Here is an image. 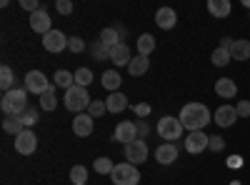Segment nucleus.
<instances>
[{
	"label": "nucleus",
	"instance_id": "f257e3e1",
	"mask_svg": "<svg viewBox=\"0 0 250 185\" xmlns=\"http://www.w3.org/2000/svg\"><path fill=\"white\" fill-rule=\"evenodd\" d=\"M180 123L188 133H195V130H203L208 123H213V115L208 110V105L203 103H188V105L180 108Z\"/></svg>",
	"mask_w": 250,
	"mask_h": 185
},
{
	"label": "nucleus",
	"instance_id": "f03ea898",
	"mask_svg": "<svg viewBox=\"0 0 250 185\" xmlns=\"http://www.w3.org/2000/svg\"><path fill=\"white\" fill-rule=\"evenodd\" d=\"M28 108V90L25 88H13L8 93H3L0 100V110L5 115H23Z\"/></svg>",
	"mask_w": 250,
	"mask_h": 185
},
{
	"label": "nucleus",
	"instance_id": "7ed1b4c3",
	"mask_svg": "<svg viewBox=\"0 0 250 185\" xmlns=\"http://www.w3.org/2000/svg\"><path fill=\"white\" fill-rule=\"evenodd\" d=\"M65 108L70 110V113H83V110H88V105L93 103V98H90V93H88V88H80V85H73L70 90H65Z\"/></svg>",
	"mask_w": 250,
	"mask_h": 185
},
{
	"label": "nucleus",
	"instance_id": "20e7f679",
	"mask_svg": "<svg viewBox=\"0 0 250 185\" xmlns=\"http://www.w3.org/2000/svg\"><path fill=\"white\" fill-rule=\"evenodd\" d=\"M183 130H185V128H183L180 118H173V115H165V118H160V120H158V125H155V133H158L165 143L180 140Z\"/></svg>",
	"mask_w": 250,
	"mask_h": 185
},
{
	"label": "nucleus",
	"instance_id": "39448f33",
	"mask_svg": "<svg viewBox=\"0 0 250 185\" xmlns=\"http://www.w3.org/2000/svg\"><path fill=\"white\" fill-rule=\"evenodd\" d=\"M110 180L115 185H138L140 183V170L133 163H118L110 173Z\"/></svg>",
	"mask_w": 250,
	"mask_h": 185
},
{
	"label": "nucleus",
	"instance_id": "423d86ee",
	"mask_svg": "<svg viewBox=\"0 0 250 185\" xmlns=\"http://www.w3.org/2000/svg\"><path fill=\"white\" fill-rule=\"evenodd\" d=\"M53 83L45 78V73H40V70H30L28 75H25V90L28 93H33V95H43L48 88H50Z\"/></svg>",
	"mask_w": 250,
	"mask_h": 185
},
{
	"label": "nucleus",
	"instance_id": "0eeeda50",
	"mask_svg": "<svg viewBox=\"0 0 250 185\" xmlns=\"http://www.w3.org/2000/svg\"><path fill=\"white\" fill-rule=\"evenodd\" d=\"M148 155H150V150H148V143L145 140H133L130 145H125V160L128 163H133V165H140V163H145L148 160Z\"/></svg>",
	"mask_w": 250,
	"mask_h": 185
},
{
	"label": "nucleus",
	"instance_id": "6e6552de",
	"mask_svg": "<svg viewBox=\"0 0 250 185\" xmlns=\"http://www.w3.org/2000/svg\"><path fill=\"white\" fill-rule=\"evenodd\" d=\"M113 140L115 143H123V145H130L133 140H138V123H133V120L118 123L115 133H113Z\"/></svg>",
	"mask_w": 250,
	"mask_h": 185
},
{
	"label": "nucleus",
	"instance_id": "1a4fd4ad",
	"mask_svg": "<svg viewBox=\"0 0 250 185\" xmlns=\"http://www.w3.org/2000/svg\"><path fill=\"white\" fill-rule=\"evenodd\" d=\"M38 150V135L33 130H23L20 135H15V153L20 155H33Z\"/></svg>",
	"mask_w": 250,
	"mask_h": 185
},
{
	"label": "nucleus",
	"instance_id": "9d476101",
	"mask_svg": "<svg viewBox=\"0 0 250 185\" xmlns=\"http://www.w3.org/2000/svg\"><path fill=\"white\" fill-rule=\"evenodd\" d=\"M208 143H210V135H205L203 130L188 133V138H185V150L190 153V155H198V153L208 150Z\"/></svg>",
	"mask_w": 250,
	"mask_h": 185
},
{
	"label": "nucleus",
	"instance_id": "9b49d317",
	"mask_svg": "<svg viewBox=\"0 0 250 185\" xmlns=\"http://www.w3.org/2000/svg\"><path fill=\"white\" fill-rule=\"evenodd\" d=\"M43 48L48 53H62L68 48V38L65 33H60V30H50L48 35H43Z\"/></svg>",
	"mask_w": 250,
	"mask_h": 185
},
{
	"label": "nucleus",
	"instance_id": "f8f14e48",
	"mask_svg": "<svg viewBox=\"0 0 250 185\" xmlns=\"http://www.w3.org/2000/svg\"><path fill=\"white\" fill-rule=\"evenodd\" d=\"M178 155H180V150H178L175 143H163V145L155 148V160L160 165H170V163L178 160Z\"/></svg>",
	"mask_w": 250,
	"mask_h": 185
},
{
	"label": "nucleus",
	"instance_id": "ddd939ff",
	"mask_svg": "<svg viewBox=\"0 0 250 185\" xmlns=\"http://www.w3.org/2000/svg\"><path fill=\"white\" fill-rule=\"evenodd\" d=\"M155 23H158V28H163V30H173L175 23H178V13H175V8H168V5L158 8V13H155Z\"/></svg>",
	"mask_w": 250,
	"mask_h": 185
},
{
	"label": "nucleus",
	"instance_id": "4468645a",
	"mask_svg": "<svg viewBox=\"0 0 250 185\" xmlns=\"http://www.w3.org/2000/svg\"><path fill=\"white\" fill-rule=\"evenodd\" d=\"M95 118H90L88 113H78L75 115V120H73V133L78 135V138H88V135H93V123Z\"/></svg>",
	"mask_w": 250,
	"mask_h": 185
},
{
	"label": "nucleus",
	"instance_id": "2eb2a0df",
	"mask_svg": "<svg viewBox=\"0 0 250 185\" xmlns=\"http://www.w3.org/2000/svg\"><path fill=\"white\" fill-rule=\"evenodd\" d=\"M235 120H238V110H235V105H220L218 110H215V125H220V128H230V125H235Z\"/></svg>",
	"mask_w": 250,
	"mask_h": 185
},
{
	"label": "nucleus",
	"instance_id": "dca6fc26",
	"mask_svg": "<svg viewBox=\"0 0 250 185\" xmlns=\"http://www.w3.org/2000/svg\"><path fill=\"white\" fill-rule=\"evenodd\" d=\"M130 60H133V53H130V48L125 45V43H118L115 48H110V63L115 68H123V65L128 68Z\"/></svg>",
	"mask_w": 250,
	"mask_h": 185
},
{
	"label": "nucleus",
	"instance_id": "f3484780",
	"mask_svg": "<svg viewBox=\"0 0 250 185\" xmlns=\"http://www.w3.org/2000/svg\"><path fill=\"white\" fill-rule=\"evenodd\" d=\"M30 28H33L35 33H40V35H48V33L53 30L48 10H43V8H40L38 13H33V15H30Z\"/></svg>",
	"mask_w": 250,
	"mask_h": 185
},
{
	"label": "nucleus",
	"instance_id": "a211bd4d",
	"mask_svg": "<svg viewBox=\"0 0 250 185\" xmlns=\"http://www.w3.org/2000/svg\"><path fill=\"white\" fill-rule=\"evenodd\" d=\"M215 95L223 98V100H230L238 95V85H235V80L233 78H220L215 80Z\"/></svg>",
	"mask_w": 250,
	"mask_h": 185
},
{
	"label": "nucleus",
	"instance_id": "6ab92c4d",
	"mask_svg": "<svg viewBox=\"0 0 250 185\" xmlns=\"http://www.w3.org/2000/svg\"><path fill=\"white\" fill-rule=\"evenodd\" d=\"M105 105H108V113H123L125 108H130V103H128V98L118 90V93H110L105 98Z\"/></svg>",
	"mask_w": 250,
	"mask_h": 185
},
{
	"label": "nucleus",
	"instance_id": "aec40b11",
	"mask_svg": "<svg viewBox=\"0 0 250 185\" xmlns=\"http://www.w3.org/2000/svg\"><path fill=\"white\" fill-rule=\"evenodd\" d=\"M230 10H233L230 0H208V13L213 18H228Z\"/></svg>",
	"mask_w": 250,
	"mask_h": 185
},
{
	"label": "nucleus",
	"instance_id": "412c9836",
	"mask_svg": "<svg viewBox=\"0 0 250 185\" xmlns=\"http://www.w3.org/2000/svg\"><path fill=\"white\" fill-rule=\"evenodd\" d=\"M230 58L238 60V63H243V60H250V40L238 38L235 43H233V48H230Z\"/></svg>",
	"mask_w": 250,
	"mask_h": 185
},
{
	"label": "nucleus",
	"instance_id": "4be33fe9",
	"mask_svg": "<svg viewBox=\"0 0 250 185\" xmlns=\"http://www.w3.org/2000/svg\"><path fill=\"white\" fill-rule=\"evenodd\" d=\"M148 68H150V60L145 58V55H135L130 60V65H128V73L135 78V75H145V73H148Z\"/></svg>",
	"mask_w": 250,
	"mask_h": 185
},
{
	"label": "nucleus",
	"instance_id": "5701e85b",
	"mask_svg": "<svg viewBox=\"0 0 250 185\" xmlns=\"http://www.w3.org/2000/svg\"><path fill=\"white\" fill-rule=\"evenodd\" d=\"M135 48H138V55H145V58H148V55L155 50V38H153L150 33H143V35L138 38Z\"/></svg>",
	"mask_w": 250,
	"mask_h": 185
},
{
	"label": "nucleus",
	"instance_id": "b1692460",
	"mask_svg": "<svg viewBox=\"0 0 250 185\" xmlns=\"http://www.w3.org/2000/svg\"><path fill=\"white\" fill-rule=\"evenodd\" d=\"M98 40H100L103 45H108V48H115L118 43H123L118 28H103V30H100V35H98Z\"/></svg>",
	"mask_w": 250,
	"mask_h": 185
},
{
	"label": "nucleus",
	"instance_id": "393cba45",
	"mask_svg": "<svg viewBox=\"0 0 250 185\" xmlns=\"http://www.w3.org/2000/svg\"><path fill=\"white\" fill-rule=\"evenodd\" d=\"M3 130L8 133V135H20L25 130V125H23V120H20L18 115H5V120H3Z\"/></svg>",
	"mask_w": 250,
	"mask_h": 185
},
{
	"label": "nucleus",
	"instance_id": "a878e982",
	"mask_svg": "<svg viewBox=\"0 0 250 185\" xmlns=\"http://www.w3.org/2000/svg\"><path fill=\"white\" fill-rule=\"evenodd\" d=\"M120 83H123V78H120L118 70H105L103 73V88H108L110 93H118Z\"/></svg>",
	"mask_w": 250,
	"mask_h": 185
},
{
	"label": "nucleus",
	"instance_id": "bb28decb",
	"mask_svg": "<svg viewBox=\"0 0 250 185\" xmlns=\"http://www.w3.org/2000/svg\"><path fill=\"white\" fill-rule=\"evenodd\" d=\"M53 80H55V88H65V90H70V88L75 85V73H70V70H58Z\"/></svg>",
	"mask_w": 250,
	"mask_h": 185
},
{
	"label": "nucleus",
	"instance_id": "cd10ccee",
	"mask_svg": "<svg viewBox=\"0 0 250 185\" xmlns=\"http://www.w3.org/2000/svg\"><path fill=\"white\" fill-rule=\"evenodd\" d=\"M55 105H58V98H55V83L43 93V95H40V110H55Z\"/></svg>",
	"mask_w": 250,
	"mask_h": 185
},
{
	"label": "nucleus",
	"instance_id": "c85d7f7f",
	"mask_svg": "<svg viewBox=\"0 0 250 185\" xmlns=\"http://www.w3.org/2000/svg\"><path fill=\"white\" fill-rule=\"evenodd\" d=\"M0 88H3V93H8V90L15 88V73H13V68H8V65L0 68Z\"/></svg>",
	"mask_w": 250,
	"mask_h": 185
},
{
	"label": "nucleus",
	"instance_id": "c756f323",
	"mask_svg": "<svg viewBox=\"0 0 250 185\" xmlns=\"http://www.w3.org/2000/svg\"><path fill=\"white\" fill-rule=\"evenodd\" d=\"M210 60H213V65H218V68H225V65L230 63L233 58H230V50H228V48H220V45H218V48L213 50Z\"/></svg>",
	"mask_w": 250,
	"mask_h": 185
},
{
	"label": "nucleus",
	"instance_id": "7c9ffc66",
	"mask_svg": "<svg viewBox=\"0 0 250 185\" xmlns=\"http://www.w3.org/2000/svg\"><path fill=\"white\" fill-rule=\"evenodd\" d=\"M90 55L98 60V63H103V60H110V48L103 45L100 40H95V43L90 45Z\"/></svg>",
	"mask_w": 250,
	"mask_h": 185
},
{
	"label": "nucleus",
	"instance_id": "2f4dec72",
	"mask_svg": "<svg viewBox=\"0 0 250 185\" xmlns=\"http://www.w3.org/2000/svg\"><path fill=\"white\" fill-rule=\"evenodd\" d=\"M18 118L23 120V125L30 130V128L35 125V123L40 120V110H38V108H33V105H28V108H25V113H23V115H18Z\"/></svg>",
	"mask_w": 250,
	"mask_h": 185
},
{
	"label": "nucleus",
	"instance_id": "473e14b6",
	"mask_svg": "<svg viewBox=\"0 0 250 185\" xmlns=\"http://www.w3.org/2000/svg\"><path fill=\"white\" fill-rule=\"evenodd\" d=\"M70 180H73V185H85L88 183V168L85 165H73L70 168Z\"/></svg>",
	"mask_w": 250,
	"mask_h": 185
},
{
	"label": "nucleus",
	"instance_id": "72a5a7b5",
	"mask_svg": "<svg viewBox=\"0 0 250 185\" xmlns=\"http://www.w3.org/2000/svg\"><path fill=\"white\" fill-rule=\"evenodd\" d=\"M90 83H93V73H90V68H78V70H75V85L88 88Z\"/></svg>",
	"mask_w": 250,
	"mask_h": 185
},
{
	"label": "nucleus",
	"instance_id": "f704fd0d",
	"mask_svg": "<svg viewBox=\"0 0 250 185\" xmlns=\"http://www.w3.org/2000/svg\"><path fill=\"white\" fill-rule=\"evenodd\" d=\"M93 168H95L98 175H110L115 165H113V160H110V158H98V160L93 163Z\"/></svg>",
	"mask_w": 250,
	"mask_h": 185
},
{
	"label": "nucleus",
	"instance_id": "c9c22d12",
	"mask_svg": "<svg viewBox=\"0 0 250 185\" xmlns=\"http://www.w3.org/2000/svg\"><path fill=\"white\" fill-rule=\"evenodd\" d=\"M105 113H108L105 100H93L90 105H88V115L90 118H100V115H105Z\"/></svg>",
	"mask_w": 250,
	"mask_h": 185
},
{
	"label": "nucleus",
	"instance_id": "e433bc0d",
	"mask_svg": "<svg viewBox=\"0 0 250 185\" xmlns=\"http://www.w3.org/2000/svg\"><path fill=\"white\" fill-rule=\"evenodd\" d=\"M68 50H70L73 55H75V53H83V50H85V40L78 38V35L68 38Z\"/></svg>",
	"mask_w": 250,
	"mask_h": 185
},
{
	"label": "nucleus",
	"instance_id": "4c0bfd02",
	"mask_svg": "<svg viewBox=\"0 0 250 185\" xmlns=\"http://www.w3.org/2000/svg\"><path fill=\"white\" fill-rule=\"evenodd\" d=\"M223 148H225V138H220V135H210V143H208V150L220 153Z\"/></svg>",
	"mask_w": 250,
	"mask_h": 185
},
{
	"label": "nucleus",
	"instance_id": "58836bf2",
	"mask_svg": "<svg viewBox=\"0 0 250 185\" xmlns=\"http://www.w3.org/2000/svg\"><path fill=\"white\" fill-rule=\"evenodd\" d=\"M55 10H58L60 15H70V13H73V3H70V0H58Z\"/></svg>",
	"mask_w": 250,
	"mask_h": 185
},
{
	"label": "nucleus",
	"instance_id": "ea45409f",
	"mask_svg": "<svg viewBox=\"0 0 250 185\" xmlns=\"http://www.w3.org/2000/svg\"><path fill=\"white\" fill-rule=\"evenodd\" d=\"M133 113L138 118H148L150 115V105H148V103H138V105H133Z\"/></svg>",
	"mask_w": 250,
	"mask_h": 185
},
{
	"label": "nucleus",
	"instance_id": "a19ab883",
	"mask_svg": "<svg viewBox=\"0 0 250 185\" xmlns=\"http://www.w3.org/2000/svg\"><path fill=\"white\" fill-rule=\"evenodd\" d=\"M235 110H238V118H250V100H240Z\"/></svg>",
	"mask_w": 250,
	"mask_h": 185
},
{
	"label": "nucleus",
	"instance_id": "79ce46f5",
	"mask_svg": "<svg viewBox=\"0 0 250 185\" xmlns=\"http://www.w3.org/2000/svg\"><path fill=\"white\" fill-rule=\"evenodd\" d=\"M20 5H23L25 10H30V15L40 10V3H38V0H20Z\"/></svg>",
	"mask_w": 250,
	"mask_h": 185
},
{
	"label": "nucleus",
	"instance_id": "37998d69",
	"mask_svg": "<svg viewBox=\"0 0 250 185\" xmlns=\"http://www.w3.org/2000/svg\"><path fill=\"white\" fill-rule=\"evenodd\" d=\"M148 133H150V125H148V123H143V120H138V138L145 140V138H148Z\"/></svg>",
	"mask_w": 250,
	"mask_h": 185
},
{
	"label": "nucleus",
	"instance_id": "c03bdc74",
	"mask_svg": "<svg viewBox=\"0 0 250 185\" xmlns=\"http://www.w3.org/2000/svg\"><path fill=\"white\" fill-rule=\"evenodd\" d=\"M240 165H243L240 155H230V158H228V168H240Z\"/></svg>",
	"mask_w": 250,
	"mask_h": 185
},
{
	"label": "nucleus",
	"instance_id": "a18cd8bd",
	"mask_svg": "<svg viewBox=\"0 0 250 185\" xmlns=\"http://www.w3.org/2000/svg\"><path fill=\"white\" fill-rule=\"evenodd\" d=\"M233 43H235L233 38H223V43H220V48H228V50H230V48H233Z\"/></svg>",
	"mask_w": 250,
	"mask_h": 185
},
{
	"label": "nucleus",
	"instance_id": "49530a36",
	"mask_svg": "<svg viewBox=\"0 0 250 185\" xmlns=\"http://www.w3.org/2000/svg\"><path fill=\"white\" fill-rule=\"evenodd\" d=\"M243 5H245V8H250V0H243Z\"/></svg>",
	"mask_w": 250,
	"mask_h": 185
},
{
	"label": "nucleus",
	"instance_id": "de8ad7c7",
	"mask_svg": "<svg viewBox=\"0 0 250 185\" xmlns=\"http://www.w3.org/2000/svg\"><path fill=\"white\" fill-rule=\"evenodd\" d=\"M230 185H240V183H238V180H233V183H230Z\"/></svg>",
	"mask_w": 250,
	"mask_h": 185
},
{
	"label": "nucleus",
	"instance_id": "09e8293b",
	"mask_svg": "<svg viewBox=\"0 0 250 185\" xmlns=\"http://www.w3.org/2000/svg\"><path fill=\"white\" fill-rule=\"evenodd\" d=\"M85 185H88V183H85Z\"/></svg>",
	"mask_w": 250,
	"mask_h": 185
}]
</instances>
